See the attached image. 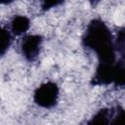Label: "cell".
<instances>
[{
	"mask_svg": "<svg viewBox=\"0 0 125 125\" xmlns=\"http://www.w3.org/2000/svg\"><path fill=\"white\" fill-rule=\"evenodd\" d=\"M12 44V33L9 29L0 26V57L4 56Z\"/></svg>",
	"mask_w": 125,
	"mask_h": 125,
	"instance_id": "6",
	"label": "cell"
},
{
	"mask_svg": "<svg viewBox=\"0 0 125 125\" xmlns=\"http://www.w3.org/2000/svg\"><path fill=\"white\" fill-rule=\"evenodd\" d=\"M81 43L85 49L95 53L98 63H114L119 59L115 37L108 25L100 18L93 19L87 24Z\"/></svg>",
	"mask_w": 125,
	"mask_h": 125,
	"instance_id": "1",
	"label": "cell"
},
{
	"mask_svg": "<svg viewBox=\"0 0 125 125\" xmlns=\"http://www.w3.org/2000/svg\"><path fill=\"white\" fill-rule=\"evenodd\" d=\"M16 0H0V6H3V5H10L12 4L13 2H15Z\"/></svg>",
	"mask_w": 125,
	"mask_h": 125,
	"instance_id": "8",
	"label": "cell"
},
{
	"mask_svg": "<svg viewBox=\"0 0 125 125\" xmlns=\"http://www.w3.org/2000/svg\"><path fill=\"white\" fill-rule=\"evenodd\" d=\"M43 37L40 34H26L21 38L20 49L22 57L29 62H35L42 49Z\"/></svg>",
	"mask_w": 125,
	"mask_h": 125,
	"instance_id": "4",
	"label": "cell"
},
{
	"mask_svg": "<svg viewBox=\"0 0 125 125\" xmlns=\"http://www.w3.org/2000/svg\"><path fill=\"white\" fill-rule=\"evenodd\" d=\"M125 67L124 58H119L114 63H98L91 84L94 86H124Z\"/></svg>",
	"mask_w": 125,
	"mask_h": 125,
	"instance_id": "2",
	"label": "cell"
},
{
	"mask_svg": "<svg viewBox=\"0 0 125 125\" xmlns=\"http://www.w3.org/2000/svg\"><path fill=\"white\" fill-rule=\"evenodd\" d=\"M89 1H90L91 6H92V7H95V6H97V5L99 4V2H100L101 0H89Z\"/></svg>",
	"mask_w": 125,
	"mask_h": 125,
	"instance_id": "9",
	"label": "cell"
},
{
	"mask_svg": "<svg viewBox=\"0 0 125 125\" xmlns=\"http://www.w3.org/2000/svg\"><path fill=\"white\" fill-rule=\"evenodd\" d=\"M60 97V87L54 81H47L38 86L33 93V102L42 108L50 109L57 105Z\"/></svg>",
	"mask_w": 125,
	"mask_h": 125,
	"instance_id": "3",
	"label": "cell"
},
{
	"mask_svg": "<svg viewBox=\"0 0 125 125\" xmlns=\"http://www.w3.org/2000/svg\"><path fill=\"white\" fill-rule=\"evenodd\" d=\"M30 20L23 15H17L13 17L10 22V31L13 35H22L27 32L30 27Z\"/></svg>",
	"mask_w": 125,
	"mask_h": 125,
	"instance_id": "5",
	"label": "cell"
},
{
	"mask_svg": "<svg viewBox=\"0 0 125 125\" xmlns=\"http://www.w3.org/2000/svg\"><path fill=\"white\" fill-rule=\"evenodd\" d=\"M65 0H41V10L42 12H47L53 8L61 6Z\"/></svg>",
	"mask_w": 125,
	"mask_h": 125,
	"instance_id": "7",
	"label": "cell"
}]
</instances>
